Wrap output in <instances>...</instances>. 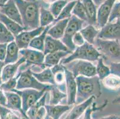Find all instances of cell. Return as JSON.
Returning <instances> with one entry per match:
<instances>
[{
  "instance_id": "6da1fadb",
  "label": "cell",
  "mask_w": 120,
  "mask_h": 119,
  "mask_svg": "<svg viewBox=\"0 0 120 119\" xmlns=\"http://www.w3.org/2000/svg\"><path fill=\"white\" fill-rule=\"evenodd\" d=\"M18 8L25 30H30L40 27V10L45 1L36 0L29 2L24 0H14Z\"/></svg>"
},
{
  "instance_id": "7a4b0ae2",
  "label": "cell",
  "mask_w": 120,
  "mask_h": 119,
  "mask_svg": "<svg viewBox=\"0 0 120 119\" xmlns=\"http://www.w3.org/2000/svg\"><path fill=\"white\" fill-rule=\"evenodd\" d=\"M75 79L77 82L75 104L81 103L92 96H94L96 98L101 96V85L98 76L90 77L79 76L75 77Z\"/></svg>"
},
{
  "instance_id": "3957f363",
  "label": "cell",
  "mask_w": 120,
  "mask_h": 119,
  "mask_svg": "<svg viewBox=\"0 0 120 119\" xmlns=\"http://www.w3.org/2000/svg\"><path fill=\"white\" fill-rule=\"evenodd\" d=\"M102 57L101 54L93 45L85 42L82 45L76 47L75 50L69 55L64 58L60 63L68 64L74 60H84L90 62H95Z\"/></svg>"
},
{
  "instance_id": "277c9868",
  "label": "cell",
  "mask_w": 120,
  "mask_h": 119,
  "mask_svg": "<svg viewBox=\"0 0 120 119\" xmlns=\"http://www.w3.org/2000/svg\"><path fill=\"white\" fill-rule=\"evenodd\" d=\"M94 46L103 60L111 63L120 62V42L119 40H104L96 38Z\"/></svg>"
},
{
  "instance_id": "5b68a950",
  "label": "cell",
  "mask_w": 120,
  "mask_h": 119,
  "mask_svg": "<svg viewBox=\"0 0 120 119\" xmlns=\"http://www.w3.org/2000/svg\"><path fill=\"white\" fill-rule=\"evenodd\" d=\"M52 85L44 84L40 82L32 75L30 67L24 71H21L18 79L16 89L23 90L26 89H34L38 90L50 91Z\"/></svg>"
},
{
  "instance_id": "8992f818",
  "label": "cell",
  "mask_w": 120,
  "mask_h": 119,
  "mask_svg": "<svg viewBox=\"0 0 120 119\" xmlns=\"http://www.w3.org/2000/svg\"><path fill=\"white\" fill-rule=\"evenodd\" d=\"M65 65L75 77L79 76L88 77L97 76L96 65H94L92 62L77 60L68 63Z\"/></svg>"
},
{
  "instance_id": "52a82bcc",
  "label": "cell",
  "mask_w": 120,
  "mask_h": 119,
  "mask_svg": "<svg viewBox=\"0 0 120 119\" xmlns=\"http://www.w3.org/2000/svg\"><path fill=\"white\" fill-rule=\"evenodd\" d=\"M84 23V21L79 19L74 15H72L69 19L65 33L61 39V41L72 52L76 48V47L74 45L72 42L73 36L76 33L79 32V30L83 28Z\"/></svg>"
},
{
  "instance_id": "ba28073f",
  "label": "cell",
  "mask_w": 120,
  "mask_h": 119,
  "mask_svg": "<svg viewBox=\"0 0 120 119\" xmlns=\"http://www.w3.org/2000/svg\"><path fill=\"white\" fill-rule=\"evenodd\" d=\"M19 54H21L25 60V65L23 66L20 70L22 69L26 70L30 67L31 65H36L42 69H45L46 68L44 64L45 55L42 51L28 48L20 50Z\"/></svg>"
},
{
  "instance_id": "9c48e42d",
  "label": "cell",
  "mask_w": 120,
  "mask_h": 119,
  "mask_svg": "<svg viewBox=\"0 0 120 119\" xmlns=\"http://www.w3.org/2000/svg\"><path fill=\"white\" fill-rule=\"evenodd\" d=\"M11 92L17 93L21 97L23 111L26 114V111L40 100L46 91L38 90L34 89H26L23 90L14 89Z\"/></svg>"
},
{
  "instance_id": "30bf717a",
  "label": "cell",
  "mask_w": 120,
  "mask_h": 119,
  "mask_svg": "<svg viewBox=\"0 0 120 119\" xmlns=\"http://www.w3.org/2000/svg\"><path fill=\"white\" fill-rule=\"evenodd\" d=\"M44 29V27H39L33 30H24L15 36V41L20 50L28 48L32 39L41 34Z\"/></svg>"
},
{
  "instance_id": "8fae6325",
  "label": "cell",
  "mask_w": 120,
  "mask_h": 119,
  "mask_svg": "<svg viewBox=\"0 0 120 119\" xmlns=\"http://www.w3.org/2000/svg\"><path fill=\"white\" fill-rule=\"evenodd\" d=\"M116 0H106L102 3L97 11L96 26L100 29L108 23L109 18L111 14V10Z\"/></svg>"
},
{
  "instance_id": "7c38bea8",
  "label": "cell",
  "mask_w": 120,
  "mask_h": 119,
  "mask_svg": "<svg viewBox=\"0 0 120 119\" xmlns=\"http://www.w3.org/2000/svg\"><path fill=\"white\" fill-rule=\"evenodd\" d=\"M66 94L67 95V104L69 105H75L77 94V82L75 77L71 72L66 68Z\"/></svg>"
},
{
  "instance_id": "4fadbf2b",
  "label": "cell",
  "mask_w": 120,
  "mask_h": 119,
  "mask_svg": "<svg viewBox=\"0 0 120 119\" xmlns=\"http://www.w3.org/2000/svg\"><path fill=\"white\" fill-rule=\"evenodd\" d=\"M97 38L104 40L120 39V26L115 22L108 23L99 30Z\"/></svg>"
},
{
  "instance_id": "5bb4252c",
  "label": "cell",
  "mask_w": 120,
  "mask_h": 119,
  "mask_svg": "<svg viewBox=\"0 0 120 119\" xmlns=\"http://www.w3.org/2000/svg\"><path fill=\"white\" fill-rule=\"evenodd\" d=\"M0 13L23 26L20 12L14 0H8L5 4L1 5Z\"/></svg>"
},
{
  "instance_id": "9a60e30c",
  "label": "cell",
  "mask_w": 120,
  "mask_h": 119,
  "mask_svg": "<svg viewBox=\"0 0 120 119\" xmlns=\"http://www.w3.org/2000/svg\"><path fill=\"white\" fill-rule=\"evenodd\" d=\"M60 51L72 52L66 47V45L62 42L61 40L54 39L47 35L44 42L43 51L44 55Z\"/></svg>"
},
{
  "instance_id": "2e32d148",
  "label": "cell",
  "mask_w": 120,
  "mask_h": 119,
  "mask_svg": "<svg viewBox=\"0 0 120 119\" xmlns=\"http://www.w3.org/2000/svg\"><path fill=\"white\" fill-rule=\"evenodd\" d=\"M4 94L7 99V104L5 107L10 110L18 111L23 117L28 119L26 114L23 111L21 97L14 92H4Z\"/></svg>"
},
{
  "instance_id": "e0dca14e",
  "label": "cell",
  "mask_w": 120,
  "mask_h": 119,
  "mask_svg": "<svg viewBox=\"0 0 120 119\" xmlns=\"http://www.w3.org/2000/svg\"><path fill=\"white\" fill-rule=\"evenodd\" d=\"M54 76V80L56 86L62 92L66 93V67L60 63L54 65L51 68Z\"/></svg>"
},
{
  "instance_id": "ac0fdd59",
  "label": "cell",
  "mask_w": 120,
  "mask_h": 119,
  "mask_svg": "<svg viewBox=\"0 0 120 119\" xmlns=\"http://www.w3.org/2000/svg\"><path fill=\"white\" fill-rule=\"evenodd\" d=\"M72 105H45L46 110L45 119H59L63 114L72 108Z\"/></svg>"
},
{
  "instance_id": "d6986e66",
  "label": "cell",
  "mask_w": 120,
  "mask_h": 119,
  "mask_svg": "<svg viewBox=\"0 0 120 119\" xmlns=\"http://www.w3.org/2000/svg\"><path fill=\"white\" fill-rule=\"evenodd\" d=\"M25 62V60L23 57L19 59V60L15 63L5 64L2 70L1 80L3 82L7 81L10 79L15 77L19 72V68Z\"/></svg>"
},
{
  "instance_id": "ffe728a7",
  "label": "cell",
  "mask_w": 120,
  "mask_h": 119,
  "mask_svg": "<svg viewBox=\"0 0 120 119\" xmlns=\"http://www.w3.org/2000/svg\"><path fill=\"white\" fill-rule=\"evenodd\" d=\"M96 99L94 96H92L88 100L78 104H75L71 108V111L65 119H78L81 116L85 111L92 104L93 101Z\"/></svg>"
},
{
  "instance_id": "44dd1931",
  "label": "cell",
  "mask_w": 120,
  "mask_h": 119,
  "mask_svg": "<svg viewBox=\"0 0 120 119\" xmlns=\"http://www.w3.org/2000/svg\"><path fill=\"white\" fill-rule=\"evenodd\" d=\"M69 18L59 20L49 28L47 32L48 35L57 39H61L64 36L65 29L67 26Z\"/></svg>"
},
{
  "instance_id": "7402d4cb",
  "label": "cell",
  "mask_w": 120,
  "mask_h": 119,
  "mask_svg": "<svg viewBox=\"0 0 120 119\" xmlns=\"http://www.w3.org/2000/svg\"><path fill=\"white\" fill-rule=\"evenodd\" d=\"M82 3L83 4L86 11L87 17L86 22L88 25L95 26L96 25L98 7L92 0H82Z\"/></svg>"
},
{
  "instance_id": "603a6c76",
  "label": "cell",
  "mask_w": 120,
  "mask_h": 119,
  "mask_svg": "<svg viewBox=\"0 0 120 119\" xmlns=\"http://www.w3.org/2000/svg\"><path fill=\"white\" fill-rule=\"evenodd\" d=\"M72 52L66 51H57L45 55L44 64L46 67H52L57 64H59L60 61L64 58L71 54Z\"/></svg>"
},
{
  "instance_id": "cb8c5ba5",
  "label": "cell",
  "mask_w": 120,
  "mask_h": 119,
  "mask_svg": "<svg viewBox=\"0 0 120 119\" xmlns=\"http://www.w3.org/2000/svg\"><path fill=\"white\" fill-rule=\"evenodd\" d=\"M19 51L20 49L15 41L8 43L4 61L5 64H11L17 62L19 59Z\"/></svg>"
},
{
  "instance_id": "d4e9b609",
  "label": "cell",
  "mask_w": 120,
  "mask_h": 119,
  "mask_svg": "<svg viewBox=\"0 0 120 119\" xmlns=\"http://www.w3.org/2000/svg\"><path fill=\"white\" fill-rule=\"evenodd\" d=\"M0 22L4 25L8 30L14 36H16L20 33L25 30L23 26H21L16 22L8 18L7 16L0 13Z\"/></svg>"
},
{
  "instance_id": "484cf974",
  "label": "cell",
  "mask_w": 120,
  "mask_h": 119,
  "mask_svg": "<svg viewBox=\"0 0 120 119\" xmlns=\"http://www.w3.org/2000/svg\"><path fill=\"white\" fill-rule=\"evenodd\" d=\"M50 5L45 3L41 7L40 10V27H46L54 22L55 18L52 13L48 10Z\"/></svg>"
},
{
  "instance_id": "4316f807",
  "label": "cell",
  "mask_w": 120,
  "mask_h": 119,
  "mask_svg": "<svg viewBox=\"0 0 120 119\" xmlns=\"http://www.w3.org/2000/svg\"><path fill=\"white\" fill-rule=\"evenodd\" d=\"M79 32L81 33L86 42L94 45L96 39L99 34V30L96 29L94 25H88L82 28L79 30Z\"/></svg>"
},
{
  "instance_id": "83f0119b",
  "label": "cell",
  "mask_w": 120,
  "mask_h": 119,
  "mask_svg": "<svg viewBox=\"0 0 120 119\" xmlns=\"http://www.w3.org/2000/svg\"><path fill=\"white\" fill-rule=\"evenodd\" d=\"M32 75L37 80L42 83L56 85L54 80V76L51 68L50 67H47L40 73L32 72Z\"/></svg>"
},
{
  "instance_id": "f1b7e54d",
  "label": "cell",
  "mask_w": 120,
  "mask_h": 119,
  "mask_svg": "<svg viewBox=\"0 0 120 119\" xmlns=\"http://www.w3.org/2000/svg\"><path fill=\"white\" fill-rule=\"evenodd\" d=\"M52 25H49V26L45 27V29L43 30L41 34L38 35L37 36L35 37L32 41L29 43V47L30 48L34 49V50H38V51H44V42H45V39L47 35V32L49 30V28L51 27Z\"/></svg>"
},
{
  "instance_id": "f546056e",
  "label": "cell",
  "mask_w": 120,
  "mask_h": 119,
  "mask_svg": "<svg viewBox=\"0 0 120 119\" xmlns=\"http://www.w3.org/2000/svg\"><path fill=\"white\" fill-rule=\"evenodd\" d=\"M101 81L105 88L108 90L115 91L120 89V77L117 75L111 73Z\"/></svg>"
},
{
  "instance_id": "4dcf8cb0",
  "label": "cell",
  "mask_w": 120,
  "mask_h": 119,
  "mask_svg": "<svg viewBox=\"0 0 120 119\" xmlns=\"http://www.w3.org/2000/svg\"><path fill=\"white\" fill-rule=\"evenodd\" d=\"M49 92H50V105H59L62 100L67 98L66 94L61 91L56 85H52V88Z\"/></svg>"
},
{
  "instance_id": "1f68e13d",
  "label": "cell",
  "mask_w": 120,
  "mask_h": 119,
  "mask_svg": "<svg viewBox=\"0 0 120 119\" xmlns=\"http://www.w3.org/2000/svg\"><path fill=\"white\" fill-rule=\"evenodd\" d=\"M48 92L46 91L44 93L42 97L38 101H37L33 106L31 107L28 111H26V114L27 117H28V119H34V117L36 113L38 112L39 109L42 107L45 106V102H46V99L48 95Z\"/></svg>"
},
{
  "instance_id": "d6a6232c",
  "label": "cell",
  "mask_w": 120,
  "mask_h": 119,
  "mask_svg": "<svg viewBox=\"0 0 120 119\" xmlns=\"http://www.w3.org/2000/svg\"><path fill=\"white\" fill-rule=\"evenodd\" d=\"M96 71V75L98 76L100 81L111 73L109 67L105 64L104 60L102 57H100L97 61Z\"/></svg>"
},
{
  "instance_id": "836d02e7",
  "label": "cell",
  "mask_w": 120,
  "mask_h": 119,
  "mask_svg": "<svg viewBox=\"0 0 120 119\" xmlns=\"http://www.w3.org/2000/svg\"><path fill=\"white\" fill-rule=\"evenodd\" d=\"M76 3H77V1H69L68 4L65 5V7L63 8L61 13H60V14L58 16V17L54 20V22L52 24L55 23L57 22L59 20H62L70 18V17L72 15V11L73 8L75 6Z\"/></svg>"
},
{
  "instance_id": "e575fe53",
  "label": "cell",
  "mask_w": 120,
  "mask_h": 119,
  "mask_svg": "<svg viewBox=\"0 0 120 119\" xmlns=\"http://www.w3.org/2000/svg\"><path fill=\"white\" fill-rule=\"evenodd\" d=\"M15 37L3 23L0 22V43H8L15 41Z\"/></svg>"
},
{
  "instance_id": "d590c367",
  "label": "cell",
  "mask_w": 120,
  "mask_h": 119,
  "mask_svg": "<svg viewBox=\"0 0 120 119\" xmlns=\"http://www.w3.org/2000/svg\"><path fill=\"white\" fill-rule=\"evenodd\" d=\"M68 0H57L56 1L52 3L49 7V10L52 13L53 16L56 18L58 17L63 8L68 3Z\"/></svg>"
},
{
  "instance_id": "8d00e7d4",
  "label": "cell",
  "mask_w": 120,
  "mask_h": 119,
  "mask_svg": "<svg viewBox=\"0 0 120 119\" xmlns=\"http://www.w3.org/2000/svg\"><path fill=\"white\" fill-rule=\"evenodd\" d=\"M72 14L74 15L78 18L86 22L87 17H86V11H85L84 7L82 3L81 0H77V3L72 11Z\"/></svg>"
},
{
  "instance_id": "74e56055",
  "label": "cell",
  "mask_w": 120,
  "mask_h": 119,
  "mask_svg": "<svg viewBox=\"0 0 120 119\" xmlns=\"http://www.w3.org/2000/svg\"><path fill=\"white\" fill-rule=\"evenodd\" d=\"M21 70H19L17 75L13 78L10 79L5 82H3L0 85V89L3 92H11L14 89H16L17 86V79H18L19 75L20 74Z\"/></svg>"
},
{
  "instance_id": "f35d334b",
  "label": "cell",
  "mask_w": 120,
  "mask_h": 119,
  "mask_svg": "<svg viewBox=\"0 0 120 119\" xmlns=\"http://www.w3.org/2000/svg\"><path fill=\"white\" fill-rule=\"evenodd\" d=\"M108 104V101L106 100L103 102L100 106H96V102H93L91 107H89L87 110L85 111L83 119H93L91 115H92L93 112H96V111H99L103 110L106 107V105Z\"/></svg>"
},
{
  "instance_id": "ab89813d",
  "label": "cell",
  "mask_w": 120,
  "mask_h": 119,
  "mask_svg": "<svg viewBox=\"0 0 120 119\" xmlns=\"http://www.w3.org/2000/svg\"><path fill=\"white\" fill-rule=\"evenodd\" d=\"M0 119H26L25 117H19L6 107L0 105Z\"/></svg>"
},
{
  "instance_id": "60d3db41",
  "label": "cell",
  "mask_w": 120,
  "mask_h": 119,
  "mask_svg": "<svg viewBox=\"0 0 120 119\" xmlns=\"http://www.w3.org/2000/svg\"><path fill=\"white\" fill-rule=\"evenodd\" d=\"M120 17V1L115 2L112 7L108 23L113 22Z\"/></svg>"
},
{
  "instance_id": "b9f144b4",
  "label": "cell",
  "mask_w": 120,
  "mask_h": 119,
  "mask_svg": "<svg viewBox=\"0 0 120 119\" xmlns=\"http://www.w3.org/2000/svg\"><path fill=\"white\" fill-rule=\"evenodd\" d=\"M72 42L76 47L82 45L86 42L83 36L79 32L76 33L72 38Z\"/></svg>"
},
{
  "instance_id": "7bdbcfd3",
  "label": "cell",
  "mask_w": 120,
  "mask_h": 119,
  "mask_svg": "<svg viewBox=\"0 0 120 119\" xmlns=\"http://www.w3.org/2000/svg\"><path fill=\"white\" fill-rule=\"evenodd\" d=\"M109 69L111 73L116 75L120 77V62H119V63H111L110 64Z\"/></svg>"
},
{
  "instance_id": "ee69618b",
  "label": "cell",
  "mask_w": 120,
  "mask_h": 119,
  "mask_svg": "<svg viewBox=\"0 0 120 119\" xmlns=\"http://www.w3.org/2000/svg\"><path fill=\"white\" fill-rule=\"evenodd\" d=\"M46 115V110H45L44 106L42 107L39 109L34 119H45Z\"/></svg>"
},
{
  "instance_id": "f6af8a7d",
  "label": "cell",
  "mask_w": 120,
  "mask_h": 119,
  "mask_svg": "<svg viewBox=\"0 0 120 119\" xmlns=\"http://www.w3.org/2000/svg\"><path fill=\"white\" fill-rule=\"evenodd\" d=\"M8 43H0V60L4 61Z\"/></svg>"
},
{
  "instance_id": "bcb514c9",
  "label": "cell",
  "mask_w": 120,
  "mask_h": 119,
  "mask_svg": "<svg viewBox=\"0 0 120 119\" xmlns=\"http://www.w3.org/2000/svg\"><path fill=\"white\" fill-rule=\"evenodd\" d=\"M6 104H7V99L4 94V92L0 89V105L5 107Z\"/></svg>"
},
{
  "instance_id": "7dc6e473",
  "label": "cell",
  "mask_w": 120,
  "mask_h": 119,
  "mask_svg": "<svg viewBox=\"0 0 120 119\" xmlns=\"http://www.w3.org/2000/svg\"><path fill=\"white\" fill-rule=\"evenodd\" d=\"M5 64L4 63V61H1L0 60V85H1L3 82L1 80V73H2V70H3V67L5 66Z\"/></svg>"
},
{
  "instance_id": "c3c4849f",
  "label": "cell",
  "mask_w": 120,
  "mask_h": 119,
  "mask_svg": "<svg viewBox=\"0 0 120 119\" xmlns=\"http://www.w3.org/2000/svg\"><path fill=\"white\" fill-rule=\"evenodd\" d=\"M93 3L95 4V5H96L97 7H99L102 3H104L106 0H92Z\"/></svg>"
},
{
  "instance_id": "681fc988",
  "label": "cell",
  "mask_w": 120,
  "mask_h": 119,
  "mask_svg": "<svg viewBox=\"0 0 120 119\" xmlns=\"http://www.w3.org/2000/svg\"><path fill=\"white\" fill-rule=\"evenodd\" d=\"M118 116L115 114H112V115H108V116L104 117L102 118L101 119H118Z\"/></svg>"
},
{
  "instance_id": "f907efd6",
  "label": "cell",
  "mask_w": 120,
  "mask_h": 119,
  "mask_svg": "<svg viewBox=\"0 0 120 119\" xmlns=\"http://www.w3.org/2000/svg\"><path fill=\"white\" fill-rule=\"evenodd\" d=\"M112 103L113 104H119L120 103V95L118 96L117 97L114 99V100L112 101Z\"/></svg>"
},
{
  "instance_id": "816d5d0a",
  "label": "cell",
  "mask_w": 120,
  "mask_h": 119,
  "mask_svg": "<svg viewBox=\"0 0 120 119\" xmlns=\"http://www.w3.org/2000/svg\"><path fill=\"white\" fill-rule=\"evenodd\" d=\"M8 0H0V6L1 5H3L4 4H5V3L8 1Z\"/></svg>"
},
{
  "instance_id": "f5cc1de1",
  "label": "cell",
  "mask_w": 120,
  "mask_h": 119,
  "mask_svg": "<svg viewBox=\"0 0 120 119\" xmlns=\"http://www.w3.org/2000/svg\"><path fill=\"white\" fill-rule=\"evenodd\" d=\"M56 1H57V0H44V1H45V3H48V4H49V3H53L54 2Z\"/></svg>"
},
{
  "instance_id": "db71d44e",
  "label": "cell",
  "mask_w": 120,
  "mask_h": 119,
  "mask_svg": "<svg viewBox=\"0 0 120 119\" xmlns=\"http://www.w3.org/2000/svg\"><path fill=\"white\" fill-rule=\"evenodd\" d=\"M115 21H116L115 22V23H116L118 25L120 26V17L118 18V19H116Z\"/></svg>"
},
{
  "instance_id": "11a10c76",
  "label": "cell",
  "mask_w": 120,
  "mask_h": 119,
  "mask_svg": "<svg viewBox=\"0 0 120 119\" xmlns=\"http://www.w3.org/2000/svg\"><path fill=\"white\" fill-rule=\"evenodd\" d=\"M24 1H29V2H34V1H35L36 0H24Z\"/></svg>"
},
{
  "instance_id": "9f6ffc18",
  "label": "cell",
  "mask_w": 120,
  "mask_h": 119,
  "mask_svg": "<svg viewBox=\"0 0 120 119\" xmlns=\"http://www.w3.org/2000/svg\"><path fill=\"white\" fill-rule=\"evenodd\" d=\"M68 1H77V0H68Z\"/></svg>"
},
{
  "instance_id": "6f0895ef",
  "label": "cell",
  "mask_w": 120,
  "mask_h": 119,
  "mask_svg": "<svg viewBox=\"0 0 120 119\" xmlns=\"http://www.w3.org/2000/svg\"><path fill=\"white\" fill-rule=\"evenodd\" d=\"M116 1H120V0H116Z\"/></svg>"
},
{
  "instance_id": "680465c9",
  "label": "cell",
  "mask_w": 120,
  "mask_h": 119,
  "mask_svg": "<svg viewBox=\"0 0 120 119\" xmlns=\"http://www.w3.org/2000/svg\"><path fill=\"white\" fill-rule=\"evenodd\" d=\"M118 119H120V117H118Z\"/></svg>"
}]
</instances>
